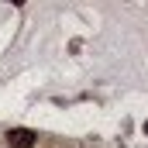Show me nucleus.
Here are the masks:
<instances>
[{"mask_svg":"<svg viewBox=\"0 0 148 148\" xmlns=\"http://www.w3.org/2000/svg\"><path fill=\"white\" fill-rule=\"evenodd\" d=\"M7 145H10V148H31V145H35V131L14 127V131H7Z\"/></svg>","mask_w":148,"mask_h":148,"instance_id":"f257e3e1","label":"nucleus"},{"mask_svg":"<svg viewBox=\"0 0 148 148\" xmlns=\"http://www.w3.org/2000/svg\"><path fill=\"white\" fill-rule=\"evenodd\" d=\"M145 134H148V121H145Z\"/></svg>","mask_w":148,"mask_h":148,"instance_id":"f03ea898","label":"nucleus"}]
</instances>
